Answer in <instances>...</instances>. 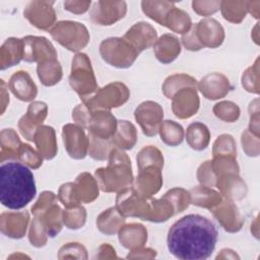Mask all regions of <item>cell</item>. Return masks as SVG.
I'll list each match as a JSON object with an SVG mask.
<instances>
[{
    "mask_svg": "<svg viewBox=\"0 0 260 260\" xmlns=\"http://www.w3.org/2000/svg\"><path fill=\"white\" fill-rule=\"evenodd\" d=\"M127 12L125 1H96L90 8V19L98 25H112Z\"/></svg>",
    "mask_w": 260,
    "mask_h": 260,
    "instance_id": "cell-11",
    "label": "cell"
},
{
    "mask_svg": "<svg viewBox=\"0 0 260 260\" xmlns=\"http://www.w3.org/2000/svg\"><path fill=\"white\" fill-rule=\"evenodd\" d=\"M189 193L192 204L210 210L222 201L220 193L204 185L192 188Z\"/></svg>",
    "mask_w": 260,
    "mask_h": 260,
    "instance_id": "cell-33",
    "label": "cell"
},
{
    "mask_svg": "<svg viewBox=\"0 0 260 260\" xmlns=\"http://www.w3.org/2000/svg\"><path fill=\"white\" fill-rule=\"evenodd\" d=\"M1 81V114H3L7 108V106L9 105V94L8 91L6 90L5 86L7 85L3 79L0 80Z\"/></svg>",
    "mask_w": 260,
    "mask_h": 260,
    "instance_id": "cell-59",
    "label": "cell"
},
{
    "mask_svg": "<svg viewBox=\"0 0 260 260\" xmlns=\"http://www.w3.org/2000/svg\"><path fill=\"white\" fill-rule=\"evenodd\" d=\"M129 96L130 91L128 87L120 81H115L99 88L92 96L83 101V104L90 112L99 110L110 111L113 108H119L124 105Z\"/></svg>",
    "mask_w": 260,
    "mask_h": 260,
    "instance_id": "cell-8",
    "label": "cell"
},
{
    "mask_svg": "<svg viewBox=\"0 0 260 260\" xmlns=\"http://www.w3.org/2000/svg\"><path fill=\"white\" fill-rule=\"evenodd\" d=\"M138 170H142L148 166H155L159 169L164 167V156L160 150L153 145L144 146L136 156Z\"/></svg>",
    "mask_w": 260,
    "mask_h": 260,
    "instance_id": "cell-44",
    "label": "cell"
},
{
    "mask_svg": "<svg viewBox=\"0 0 260 260\" xmlns=\"http://www.w3.org/2000/svg\"><path fill=\"white\" fill-rule=\"evenodd\" d=\"M165 26L174 32L184 35L190 30L192 21L190 15L186 11L174 7L167 15Z\"/></svg>",
    "mask_w": 260,
    "mask_h": 260,
    "instance_id": "cell-38",
    "label": "cell"
},
{
    "mask_svg": "<svg viewBox=\"0 0 260 260\" xmlns=\"http://www.w3.org/2000/svg\"><path fill=\"white\" fill-rule=\"evenodd\" d=\"M38 77L45 86H53L57 84L63 75L62 67L57 58L48 59L38 63Z\"/></svg>",
    "mask_w": 260,
    "mask_h": 260,
    "instance_id": "cell-34",
    "label": "cell"
},
{
    "mask_svg": "<svg viewBox=\"0 0 260 260\" xmlns=\"http://www.w3.org/2000/svg\"><path fill=\"white\" fill-rule=\"evenodd\" d=\"M37 195L36 181L27 166L19 161L2 162L0 167V202L18 210L25 207Z\"/></svg>",
    "mask_w": 260,
    "mask_h": 260,
    "instance_id": "cell-2",
    "label": "cell"
},
{
    "mask_svg": "<svg viewBox=\"0 0 260 260\" xmlns=\"http://www.w3.org/2000/svg\"><path fill=\"white\" fill-rule=\"evenodd\" d=\"M175 7L174 2L170 1H142L141 8L143 13L165 26V21L168 13Z\"/></svg>",
    "mask_w": 260,
    "mask_h": 260,
    "instance_id": "cell-37",
    "label": "cell"
},
{
    "mask_svg": "<svg viewBox=\"0 0 260 260\" xmlns=\"http://www.w3.org/2000/svg\"><path fill=\"white\" fill-rule=\"evenodd\" d=\"M22 44L23 60L25 62L40 63L48 59L57 58V52L54 46L44 37L26 36L22 38Z\"/></svg>",
    "mask_w": 260,
    "mask_h": 260,
    "instance_id": "cell-14",
    "label": "cell"
},
{
    "mask_svg": "<svg viewBox=\"0 0 260 260\" xmlns=\"http://www.w3.org/2000/svg\"><path fill=\"white\" fill-rule=\"evenodd\" d=\"M125 218L116 207H110L96 217V228L101 233L112 236L119 232L125 222Z\"/></svg>",
    "mask_w": 260,
    "mask_h": 260,
    "instance_id": "cell-32",
    "label": "cell"
},
{
    "mask_svg": "<svg viewBox=\"0 0 260 260\" xmlns=\"http://www.w3.org/2000/svg\"><path fill=\"white\" fill-rule=\"evenodd\" d=\"M88 154L95 160H106L115 148L111 139H103L88 133Z\"/></svg>",
    "mask_w": 260,
    "mask_h": 260,
    "instance_id": "cell-42",
    "label": "cell"
},
{
    "mask_svg": "<svg viewBox=\"0 0 260 260\" xmlns=\"http://www.w3.org/2000/svg\"><path fill=\"white\" fill-rule=\"evenodd\" d=\"M51 1H30L23 10V16L39 29H51L56 23V13Z\"/></svg>",
    "mask_w": 260,
    "mask_h": 260,
    "instance_id": "cell-12",
    "label": "cell"
},
{
    "mask_svg": "<svg viewBox=\"0 0 260 260\" xmlns=\"http://www.w3.org/2000/svg\"><path fill=\"white\" fill-rule=\"evenodd\" d=\"M198 82L197 80L185 73H177V74H173L171 76H169L162 86V92L168 98V99H172V96L181 88L186 87V86H196L197 87Z\"/></svg>",
    "mask_w": 260,
    "mask_h": 260,
    "instance_id": "cell-40",
    "label": "cell"
},
{
    "mask_svg": "<svg viewBox=\"0 0 260 260\" xmlns=\"http://www.w3.org/2000/svg\"><path fill=\"white\" fill-rule=\"evenodd\" d=\"M86 220L85 208L81 205L67 208L63 211V223L70 230L82 228Z\"/></svg>",
    "mask_w": 260,
    "mask_h": 260,
    "instance_id": "cell-47",
    "label": "cell"
},
{
    "mask_svg": "<svg viewBox=\"0 0 260 260\" xmlns=\"http://www.w3.org/2000/svg\"><path fill=\"white\" fill-rule=\"evenodd\" d=\"M69 84L72 89L83 101L92 96L99 89L96 79L88 56L84 53H77L71 63Z\"/></svg>",
    "mask_w": 260,
    "mask_h": 260,
    "instance_id": "cell-5",
    "label": "cell"
},
{
    "mask_svg": "<svg viewBox=\"0 0 260 260\" xmlns=\"http://www.w3.org/2000/svg\"><path fill=\"white\" fill-rule=\"evenodd\" d=\"M47 237H49V235L47 233L45 224L39 217H35L31 220L30 226H29V232H28L29 243L37 248L44 247L47 243Z\"/></svg>",
    "mask_w": 260,
    "mask_h": 260,
    "instance_id": "cell-49",
    "label": "cell"
},
{
    "mask_svg": "<svg viewBox=\"0 0 260 260\" xmlns=\"http://www.w3.org/2000/svg\"><path fill=\"white\" fill-rule=\"evenodd\" d=\"M7 87L21 102H32L38 94L36 83L30 75L22 70L16 71L11 75Z\"/></svg>",
    "mask_w": 260,
    "mask_h": 260,
    "instance_id": "cell-23",
    "label": "cell"
},
{
    "mask_svg": "<svg viewBox=\"0 0 260 260\" xmlns=\"http://www.w3.org/2000/svg\"><path fill=\"white\" fill-rule=\"evenodd\" d=\"M62 138L66 151L74 159H82L88 152V137L77 124H66L62 128Z\"/></svg>",
    "mask_w": 260,
    "mask_h": 260,
    "instance_id": "cell-13",
    "label": "cell"
},
{
    "mask_svg": "<svg viewBox=\"0 0 260 260\" xmlns=\"http://www.w3.org/2000/svg\"><path fill=\"white\" fill-rule=\"evenodd\" d=\"M29 221V214L26 211L2 212L0 215L1 233L11 239L24 237Z\"/></svg>",
    "mask_w": 260,
    "mask_h": 260,
    "instance_id": "cell-22",
    "label": "cell"
},
{
    "mask_svg": "<svg viewBox=\"0 0 260 260\" xmlns=\"http://www.w3.org/2000/svg\"><path fill=\"white\" fill-rule=\"evenodd\" d=\"M197 87L207 100L222 99L233 89L229 78L225 75L217 72L205 75L199 81Z\"/></svg>",
    "mask_w": 260,
    "mask_h": 260,
    "instance_id": "cell-19",
    "label": "cell"
},
{
    "mask_svg": "<svg viewBox=\"0 0 260 260\" xmlns=\"http://www.w3.org/2000/svg\"><path fill=\"white\" fill-rule=\"evenodd\" d=\"M58 200L66 207L71 208L80 205L79 200L76 197L75 191H74V184L73 182H68L65 184H62L58 191Z\"/></svg>",
    "mask_w": 260,
    "mask_h": 260,
    "instance_id": "cell-51",
    "label": "cell"
},
{
    "mask_svg": "<svg viewBox=\"0 0 260 260\" xmlns=\"http://www.w3.org/2000/svg\"><path fill=\"white\" fill-rule=\"evenodd\" d=\"M22 143L12 128H5L0 133V161L17 159Z\"/></svg>",
    "mask_w": 260,
    "mask_h": 260,
    "instance_id": "cell-31",
    "label": "cell"
},
{
    "mask_svg": "<svg viewBox=\"0 0 260 260\" xmlns=\"http://www.w3.org/2000/svg\"><path fill=\"white\" fill-rule=\"evenodd\" d=\"M158 133L161 141L170 146H177L181 144L184 139L183 127L172 120L162 121L159 126Z\"/></svg>",
    "mask_w": 260,
    "mask_h": 260,
    "instance_id": "cell-39",
    "label": "cell"
},
{
    "mask_svg": "<svg viewBox=\"0 0 260 260\" xmlns=\"http://www.w3.org/2000/svg\"><path fill=\"white\" fill-rule=\"evenodd\" d=\"M59 259L63 258H87L86 249L79 243H68L61 247L58 254Z\"/></svg>",
    "mask_w": 260,
    "mask_h": 260,
    "instance_id": "cell-54",
    "label": "cell"
},
{
    "mask_svg": "<svg viewBox=\"0 0 260 260\" xmlns=\"http://www.w3.org/2000/svg\"><path fill=\"white\" fill-rule=\"evenodd\" d=\"M197 179L201 185L213 187L216 184V176L213 172L211 160H206L201 164L197 170Z\"/></svg>",
    "mask_w": 260,
    "mask_h": 260,
    "instance_id": "cell-53",
    "label": "cell"
},
{
    "mask_svg": "<svg viewBox=\"0 0 260 260\" xmlns=\"http://www.w3.org/2000/svg\"><path fill=\"white\" fill-rule=\"evenodd\" d=\"M213 216L219 224L229 233H237L242 229L243 217L232 200L221 201L211 209Z\"/></svg>",
    "mask_w": 260,
    "mask_h": 260,
    "instance_id": "cell-20",
    "label": "cell"
},
{
    "mask_svg": "<svg viewBox=\"0 0 260 260\" xmlns=\"http://www.w3.org/2000/svg\"><path fill=\"white\" fill-rule=\"evenodd\" d=\"M39 217L46 226L47 233L49 237L54 238L56 237L63 226V210L61 207L56 203L50 206L45 212H43Z\"/></svg>",
    "mask_w": 260,
    "mask_h": 260,
    "instance_id": "cell-36",
    "label": "cell"
},
{
    "mask_svg": "<svg viewBox=\"0 0 260 260\" xmlns=\"http://www.w3.org/2000/svg\"><path fill=\"white\" fill-rule=\"evenodd\" d=\"M162 186L161 169L155 166H148L139 171L135 181H133V189L137 194L144 198H151L156 194Z\"/></svg>",
    "mask_w": 260,
    "mask_h": 260,
    "instance_id": "cell-17",
    "label": "cell"
},
{
    "mask_svg": "<svg viewBox=\"0 0 260 260\" xmlns=\"http://www.w3.org/2000/svg\"><path fill=\"white\" fill-rule=\"evenodd\" d=\"M138 250L142 253H136L131 251V253H129L127 255V258H153L156 256V251L150 248H138Z\"/></svg>",
    "mask_w": 260,
    "mask_h": 260,
    "instance_id": "cell-58",
    "label": "cell"
},
{
    "mask_svg": "<svg viewBox=\"0 0 260 260\" xmlns=\"http://www.w3.org/2000/svg\"><path fill=\"white\" fill-rule=\"evenodd\" d=\"M220 1H193V10L202 16H210L219 10Z\"/></svg>",
    "mask_w": 260,
    "mask_h": 260,
    "instance_id": "cell-55",
    "label": "cell"
},
{
    "mask_svg": "<svg viewBox=\"0 0 260 260\" xmlns=\"http://www.w3.org/2000/svg\"><path fill=\"white\" fill-rule=\"evenodd\" d=\"M153 52L160 63H172L181 53L180 41L174 35L165 34L154 43Z\"/></svg>",
    "mask_w": 260,
    "mask_h": 260,
    "instance_id": "cell-26",
    "label": "cell"
},
{
    "mask_svg": "<svg viewBox=\"0 0 260 260\" xmlns=\"http://www.w3.org/2000/svg\"><path fill=\"white\" fill-rule=\"evenodd\" d=\"M134 117L140 125L143 134L152 137L158 133L164 118V110L156 102L146 101L135 109Z\"/></svg>",
    "mask_w": 260,
    "mask_h": 260,
    "instance_id": "cell-10",
    "label": "cell"
},
{
    "mask_svg": "<svg viewBox=\"0 0 260 260\" xmlns=\"http://www.w3.org/2000/svg\"><path fill=\"white\" fill-rule=\"evenodd\" d=\"M23 60L22 39L9 38L0 48V69L5 70Z\"/></svg>",
    "mask_w": 260,
    "mask_h": 260,
    "instance_id": "cell-29",
    "label": "cell"
},
{
    "mask_svg": "<svg viewBox=\"0 0 260 260\" xmlns=\"http://www.w3.org/2000/svg\"><path fill=\"white\" fill-rule=\"evenodd\" d=\"M213 157L233 156L237 157V147L234 137L230 134H221L216 138L212 147Z\"/></svg>",
    "mask_w": 260,
    "mask_h": 260,
    "instance_id": "cell-46",
    "label": "cell"
},
{
    "mask_svg": "<svg viewBox=\"0 0 260 260\" xmlns=\"http://www.w3.org/2000/svg\"><path fill=\"white\" fill-rule=\"evenodd\" d=\"M103 60L116 68H129L133 65L138 53L124 38H109L100 45Z\"/></svg>",
    "mask_w": 260,
    "mask_h": 260,
    "instance_id": "cell-7",
    "label": "cell"
},
{
    "mask_svg": "<svg viewBox=\"0 0 260 260\" xmlns=\"http://www.w3.org/2000/svg\"><path fill=\"white\" fill-rule=\"evenodd\" d=\"M150 210L147 221L151 222H164L175 215V210L170 201L165 198L160 199H149Z\"/></svg>",
    "mask_w": 260,
    "mask_h": 260,
    "instance_id": "cell-41",
    "label": "cell"
},
{
    "mask_svg": "<svg viewBox=\"0 0 260 260\" xmlns=\"http://www.w3.org/2000/svg\"><path fill=\"white\" fill-rule=\"evenodd\" d=\"M162 198L171 202V204L174 207L175 214L183 212L185 209L188 208V206L191 203V196L189 191H186L185 189L179 187L169 190L162 196Z\"/></svg>",
    "mask_w": 260,
    "mask_h": 260,
    "instance_id": "cell-45",
    "label": "cell"
},
{
    "mask_svg": "<svg viewBox=\"0 0 260 260\" xmlns=\"http://www.w3.org/2000/svg\"><path fill=\"white\" fill-rule=\"evenodd\" d=\"M224 40V29L214 18H204L191 26L182 35L183 46L189 51H199L202 48H217Z\"/></svg>",
    "mask_w": 260,
    "mask_h": 260,
    "instance_id": "cell-4",
    "label": "cell"
},
{
    "mask_svg": "<svg viewBox=\"0 0 260 260\" xmlns=\"http://www.w3.org/2000/svg\"><path fill=\"white\" fill-rule=\"evenodd\" d=\"M215 224L200 214H187L174 222L167 236L170 254L180 260H205L215 249Z\"/></svg>",
    "mask_w": 260,
    "mask_h": 260,
    "instance_id": "cell-1",
    "label": "cell"
},
{
    "mask_svg": "<svg viewBox=\"0 0 260 260\" xmlns=\"http://www.w3.org/2000/svg\"><path fill=\"white\" fill-rule=\"evenodd\" d=\"M118 233L121 245L129 250L141 248L147 241V231L140 223L133 222L122 225Z\"/></svg>",
    "mask_w": 260,
    "mask_h": 260,
    "instance_id": "cell-27",
    "label": "cell"
},
{
    "mask_svg": "<svg viewBox=\"0 0 260 260\" xmlns=\"http://www.w3.org/2000/svg\"><path fill=\"white\" fill-rule=\"evenodd\" d=\"M118 121L110 111L99 110L91 112L87 126L88 133L103 139H111L117 129Z\"/></svg>",
    "mask_w": 260,
    "mask_h": 260,
    "instance_id": "cell-21",
    "label": "cell"
},
{
    "mask_svg": "<svg viewBox=\"0 0 260 260\" xmlns=\"http://www.w3.org/2000/svg\"><path fill=\"white\" fill-rule=\"evenodd\" d=\"M90 4V1H65L64 9L75 14H82L88 10Z\"/></svg>",
    "mask_w": 260,
    "mask_h": 260,
    "instance_id": "cell-57",
    "label": "cell"
},
{
    "mask_svg": "<svg viewBox=\"0 0 260 260\" xmlns=\"http://www.w3.org/2000/svg\"><path fill=\"white\" fill-rule=\"evenodd\" d=\"M73 184L76 197L80 203H90L99 197V183L89 173L83 172L79 174Z\"/></svg>",
    "mask_w": 260,
    "mask_h": 260,
    "instance_id": "cell-28",
    "label": "cell"
},
{
    "mask_svg": "<svg viewBox=\"0 0 260 260\" xmlns=\"http://www.w3.org/2000/svg\"><path fill=\"white\" fill-rule=\"evenodd\" d=\"M172 110L179 119H189L199 110L200 101L196 86H186L172 96Z\"/></svg>",
    "mask_w": 260,
    "mask_h": 260,
    "instance_id": "cell-15",
    "label": "cell"
},
{
    "mask_svg": "<svg viewBox=\"0 0 260 260\" xmlns=\"http://www.w3.org/2000/svg\"><path fill=\"white\" fill-rule=\"evenodd\" d=\"M91 112L84 104L77 105L72 111V119L75 121L77 125L81 126L82 128H87Z\"/></svg>",
    "mask_w": 260,
    "mask_h": 260,
    "instance_id": "cell-56",
    "label": "cell"
},
{
    "mask_svg": "<svg viewBox=\"0 0 260 260\" xmlns=\"http://www.w3.org/2000/svg\"><path fill=\"white\" fill-rule=\"evenodd\" d=\"M58 200V196L54 194L52 191H44L40 195L37 202L31 206V213L35 216H40L43 212H45L50 206L56 203Z\"/></svg>",
    "mask_w": 260,
    "mask_h": 260,
    "instance_id": "cell-52",
    "label": "cell"
},
{
    "mask_svg": "<svg viewBox=\"0 0 260 260\" xmlns=\"http://www.w3.org/2000/svg\"><path fill=\"white\" fill-rule=\"evenodd\" d=\"M17 159L31 169H39L43 164V156L27 143H22Z\"/></svg>",
    "mask_w": 260,
    "mask_h": 260,
    "instance_id": "cell-50",
    "label": "cell"
},
{
    "mask_svg": "<svg viewBox=\"0 0 260 260\" xmlns=\"http://www.w3.org/2000/svg\"><path fill=\"white\" fill-rule=\"evenodd\" d=\"M50 34L56 42L71 52L80 51L89 42V32L86 26L77 21H59L50 29Z\"/></svg>",
    "mask_w": 260,
    "mask_h": 260,
    "instance_id": "cell-6",
    "label": "cell"
},
{
    "mask_svg": "<svg viewBox=\"0 0 260 260\" xmlns=\"http://www.w3.org/2000/svg\"><path fill=\"white\" fill-rule=\"evenodd\" d=\"M140 54L145 49L150 48L156 42L157 34L155 28L144 21L134 23L123 37Z\"/></svg>",
    "mask_w": 260,
    "mask_h": 260,
    "instance_id": "cell-18",
    "label": "cell"
},
{
    "mask_svg": "<svg viewBox=\"0 0 260 260\" xmlns=\"http://www.w3.org/2000/svg\"><path fill=\"white\" fill-rule=\"evenodd\" d=\"M48 115V106L44 102L36 101L29 104L26 113L18 121V130L28 141H34L37 129L42 125Z\"/></svg>",
    "mask_w": 260,
    "mask_h": 260,
    "instance_id": "cell-16",
    "label": "cell"
},
{
    "mask_svg": "<svg viewBox=\"0 0 260 260\" xmlns=\"http://www.w3.org/2000/svg\"><path fill=\"white\" fill-rule=\"evenodd\" d=\"M150 198H144L137 194L132 186L118 192L116 197V208L124 217H139L147 220L150 210Z\"/></svg>",
    "mask_w": 260,
    "mask_h": 260,
    "instance_id": "cell-9",
    "label": "cell"
},
{
    "mask_svg": "<svg viewBox=\"0 0 260 260\" xmlns=\"http://www.w3.org/2000/svg\"><path fill=\"white\" fill-rule=\"evenodd\" d=\"M186 140L192 149L197 151L203 150L208 146L210 141L209 129L201 122H194L187 128Z\"/></svg>",
    "mask_w": 260,
    "mask_h": 260,
    "instance_id": "cell-35",
    "label": "cell"
},
{
    "mask_svg": "<svg viewBox=\"0 0 260 260\" xmlns=\"http://www.w3.org/2000/svg\"><path fill=\"white\" fill-rule=\"evenodd\" d=\"M34 142L44 159L49 160L56 156L58 145L56 140V133L53 127L41 125L35 133Z\"/></svg>",
    "mask_w": 260,
    "mask_h": 260,
    "instance_id": "cell-25",
    "label": "cell"
},
{
    "mask_svg": "<svg viewBox=\"0 0 260 260\" xmlns=\"http://www.w3.org/2000/svg\"><path fill=\"white\" fill-rule=\"evenodd\" d=\"M215 186L219 189L220 194L229 200H240L246 196L247 186L238 174L228 173L217 178Z\"/></svg>",
    "mask_w": 260,
    "mask_h": 260,
    "instance_id": "cell-24",
    "label": "cell"
},
{
    "mask_svg": "<svg viewBox=\"0 0 260 260\" xmlns=\"http://www.w3.org/2000/svg\"><path fill=\"white\" fill-rule=\"evenodd\" d=\"M108 166L96 169L95 179L104 192H120L133 184L131 160L127 153L115 147L109 155Z\"/></svg>",
    "mask_w": 260,
    "mask_h": 260,
    "instance_id": "cell-3",
    "label": "cell"
},
{
    "mask_svg": "<svg viewBox=\"0 0 260 260\" xmlns=\"http://www.w3.org/2000/svg\"><path fill=\"white\" fill-rule=\"evenodd\" d=\"M219 9L223 18L233 23L241 22L248 11L246 1H220Z\"/></svg>",
    "mask_w": 260,
    "mask_h": 260,
    "instance_id": "cell-43",
    "label": "cell"
},
{
    "mask_svg": "<svg viewBox=\"0 0 260 260\" xmlns=\"http://www.w3.org/2000/svg\"><path fill=\"white\" fill-rule=\"evenodd\" d=\"M212 111L218 119L229 123H233L237 121L241 113L239 106L230 101H223V102L217 103L216 105H214Z\"/></svg>",
    "mask_w": 260,
    "mask_h": 260,
    "instance_id": "cell-48",
    "label": "cell"
},
{
    "mask_svg": "<svg viewBox=\"0 0 260 260\" xmlns=\"http://www.w3.org/2000/svg\"><path fill=\"white\" fill-rule=\"evenodd\" d=\"M115 147L128 150L134 147L137 141V131L135 126L127 120H120L117 124V129L111 138Z\"/></svg>",
    "mask_w": 260,
    "mask_h": 260,
    "instance_id": "cell-30",
    "label": "cell"
}]
</instances>
